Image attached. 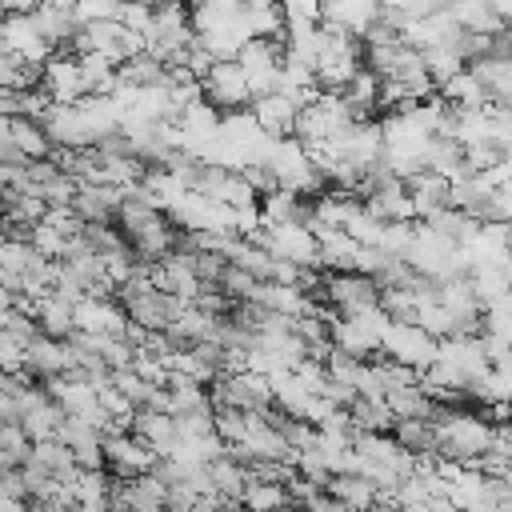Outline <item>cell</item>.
I'll return each instance as SVG.
<instances>
[{"mask_svg": "<svg viewBox=\"0 0 512 512\" xmlns=\"http://www.w3.org/2000/svg\"><path fill=\"white\" fill-rule=\"evenodd\" d=\"M328 496H332L336 504H344L348 512H372V508L384 500V492H380L368 476H332Z\"/></svg>", "mask_w": 512, "mask_h": 512, "instance_id": "cell-8", "label": "cell"}, {"mask_svg": "<svg viewBox=\"0 0 512 512\" xmlns=\"http://www.w3.org/2000/svg\"><path fill=\"white\" fill-rule=\"evenodd\" d=\"M240 508H248V512H284V508H292L288 484L248 480V488H244V496H240Z\"/></svg>", "mask_w": 512, "mask_h": 512, "instance_id": "cell-15", "label": "cell"}, {"mask_svg": "<svg viewBox=\"0 0 512 512\" xmlns=\"http://www.w3.org/2000/svg\"><path fill=\"white\" fill-rule=\"evenodd\" d=\"M348 416H352L356 432H384V436H388V428H396L392 408H388V404H376V400H364V396L348 408Z\"/></svg>", "mask_w": 512, "mask_h": 512, "instance_id": "cell-17", "label": "cell"}, {"mask_svg": "<svg viewBox=\"0 0 512 512\" xmlns=\"http://www.w3.org/2000/svg\"><path fill=\"white\" fill-rule=\"evenodd\" d=\"M132 436H140L160 460L176 452V420L164 416V412H136V424H132Z\"/></svg>", "mask_w": 512, "mask_h": 512, "instance_id": "cell-9", "label": "cell"}, {"mask_svg": "<svg viewBox=\"0 0 512 512\" xmlns=\"http://www.w3.org/2000/svg\"><path fill=\"white\" fill-rule=\"evenodd\" d=\"M0 136H8V140H12V144H16V148L28 156V160H48V156L56 152L40 120H4Z\"/></svg>", "mask_w": 512, "mask_h": 512, "instance_id": "cell-11", "label": "cell"}, {"mask_svg": "<svg viewBox=\"0 0 512 512\" xmlns=\"http://www.w3.org/2000/svg\"><path fill=\"white\" fill-rule=\"evenodd\" d=\"M28 164H32V160H28L8 136H0V168H28Z\"/></svg>", "mask_w": 512, "mask_h": 512, "instance_id": "cell-21", "label": "cell"}, {"mask_svg": "<svg viewBox=\"0 0 512 512\" xmlns=\"http://www.w3.org/2000/svg\"><path fill=\"white\" fill-rule=\"evenodd\" d=\"M388 360L412 368V372H428L436 360H440V340H432L420 324H392L388 336H384V348H380Z\"/></svg>", "mask_w": 512, "mask_h": 512, "instance_id": "cell-1", "label": "cell"}, {"mask_svg": "<svg viewBox=\"0 0 512 512\" xmlns=\"http://www.w3.org/2000/svg\"><path fill=\"white\" fill-rule=\"evenodd\" d=\"M268 380H272V400H276V408L288 412V416H296V420H304L308 408H312V400H316V392H308L296 372H276V376H268Z\"/></svg>", "mask_w": 512, "mask_h": 512, "instance_id": "cell-12", "label": "cell"}, {"mask_svg": "<svg viewBox=\"0 0 512 512\" xmlns=\"http://www.w3.org/2000/svg\"><path fill=\"white\" fill-rule=\"evenodd\" d=\"M364 368H368L364 360H356V356H348V352H340V348L328 356V376H332L336 384L356 388V384H360V376H364Z\"/></svg>", "mask_w": 512, "mask_h": 512, "instance_id": "cell-18", "label": "cell"}, {"mask_svg": "<svg viewBox=\"0 0 512 512\" xmlns=\"http://www.w3.org/2000/svg\"><path fill=\"white\" fill-rule=\"evenodd\" d=\"M408 192H412V204H416V216L428 224L436 212L452 208V180L436 176V172H420L416 180H408Z\"/></svg>", "mask_w": 512, "mask_h": 512, "instance_id": "cell-7", "label": "cell"}, {"mask_svg": "<svg viewBox=\"0 0 512 512\" xmlns=\"http://www.w3.org/2000/svg\"><path fill=\"white\" fill-rule=\"evenodd\" d=\"M36 320H40V332L52 336V340H72L76 336V308L60 296H44L40 308H36Z\"/></svg>", "mask_w": 512, "mask_h": 512, "instance_id": "cell-13", "label": "cell"}, {"mask_svg": "<svg viewBox=\"0 0 512 512\" xmlns=\"http://www.w3.org/2000/svg\"><path fill=\"white\" fill-rule=\"evenodd\" d=\"M204 100L220 112V116H232V112H248L252 108V88H248V76L236 60H224L208 72L204 80Z\"/></svg>", "mask_w": 512, "mask_h": 512, "instance_id": "cell-3", "label": "cell"}, {"mask_svg": "<svg viewBox=\"0 0 512 512\" xmlns=\"http://www.w3.org/2000/svg\"><path fill=\"white\" fill-rule=\"evenodd\" d=\"M448 12L472 36H496V32H504V20L496 16V4H448Z\"/></svg>", "mask_w": 512, "mask_h": 512, "instance_id": "cell-14", "label": "cell"}, {"mask_svg": "<svg viewBox=\"0 0 512 512\" xmlns=\"http://www.w3.org/2000/svg\"><path fill=\"white\" fill-rule=\"evenodd\" d=\"M32 452H36V444L20 424H4L0 428V468H28Z\"/></svg>", "mask_w": 512, "mask_h": 512, "instance_id": "cell-16", "label": "cell"}, {"mask_svg": "<svg viewBox=\"0 0 512 512\" xmlns=\"http://www.w3.org/2000/svg\"><path fill=\"white\" fill-rule=\"evenodd\" d=\"M168 512H176V508H168Z\"/></svg>", "mask_w": 512, "mask_h": 512, "instance_id": "cell-24", "label": "cell"}, {"mask_svg": "<svg viewBox=\"0 0 512 512\" xmlns=\"http://www.w3.org/2000/svg\"><path fill=\"white\" fill-rule=\"evenodd\" d=\"M0 512H28V500H12V496H4V500H0Z\"/></svg>", "mask_w": 512, "mask_h": 512, "instance_id": "cell-22", "label": "cell"}, {"mask_svg": "<svg viewBox=\"0 0 512 512\" xmlns=\"http://www.w3.org/2000/svg\"><path fill=\"white\" fill-rule=\"evenodd\" d=\"M0 52H12L20 60L36 64V68H44L56 56V48L44 40V32L36 28V20L24 16V12H4L0 16Z\"/></svg>", "mask_w": 512, "mask_h": 512, "instance_id": "cell-2", "label": "cell"}, {"mask_svg": "<svg viewBox=\"0 0 512 512\" xmlns=\"http://www.w3.org/2000/svg\"><path fill=\"white\" fill-rule=\"evenodd\" d=\"M316 240H320V268H324V272H356L360 244H356L344 228L316 232Z\"/></svg>", "mask_w": 512, "mask_h": 512, "instance_id": "cell-10", "label": "cell"}, {"mask_svg": "<svg viewBox=\"0 0 512 512\" xmlns=\"http://www.w3.org/2000/svg\"><path fill=\"white\" fill-rule=\"evenodd\" d=\"M76 372V352L68 340H52V336H40L28 344V376H40V380H56V376H68Z\"/></svg>", "mask_w": 512, "mask_h": 512, "instance_id": "cell-6", "label": "cell"}, {"mask_svg": "<svg viewBox=\"0 0 512 512\" xmlns=\"http://www.w3.org/2000/svg\"><path fill=\"white\" fill-rule=\"evenodd\" d=\"M236 512H248V508H236Z\"/></svg>", "mask_w": 512, "mask_h": 512, "instance_id": "cell-23", "label": "cell"}, {"mask_svg": "<svg viewBox=\"0 0 512 512\" xmlns=\"http://www.w3.org/2000/svg\"><path fill=\"white\" fill-rule=\"evenodd\" d=\"M40 88H44V96H48L52 104H64V108L88 100V92H84V76H80V60H76L72 52H56V56L44 64Z\"/></svg>", "mask_w": 512, "mask_h": 512, "instance_id": "cell-4", "label": "cell"}, {"mask_svg": "<svg viewBox=\"0 0 512 512\" xmlns=\"http://www.w3.org/2000/svg\"><path fill=\"white\" fill-rule=\"evenodd\" d=\"M484 336H496V340L512 344V300H500L496 308L484 312Z\"/></svg>", "mask_w": 512, "mask_h": 512, "instance_id": "cell-20", "label": "cell"}, {"mask_svg": "<svg viewBox=\"0 0 512 512\" xmlns=\"http://www.w3.org/2000/svg\"><path fill=\"white\" fill-rule=\"evenodd\" d=\"M300 112H304V108H300L292 96H284V92H272V96H264V100H252V116H256V124H260L272 140L296 136Z\"/></svg>", "mask_w": 512, "mask_h": 512, "instance_id": "cell-5", "label": "cell"}, {"mask_svg": "<svg viewBox=\"0 0 512 512\" xmlns=\"http://www.w3.org/2000/svg\"><path fill=\"white\" fill-rule=\"evenodd\" d=\"M40 256H48V260H64V248H68V236H60L56 228H48V224H36L32 228V240H28Z\"/></svg>", "mask_w": 512, "mask_h": 512, "instance_id": "cell-19", "label": "cell"}]
</instances>
